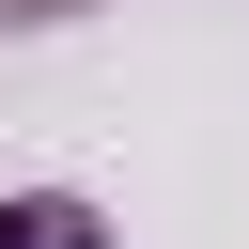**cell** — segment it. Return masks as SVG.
<instances>
[{
    "label": "cell",
    "instance_id": "cell-1",
    "mask_svg": "<svg viewBox=\"0 0 249 249\" xmlns=\"http://www.w3.org/2000/svg\"><path fill=\"white\" fill-rule=\"evenodd\" d=\"M0 249H109V218L78 187H31V202H0Z\"/></svg>",
    "mask_w": 249,
    "mask_h": 249
}]
</instances>
